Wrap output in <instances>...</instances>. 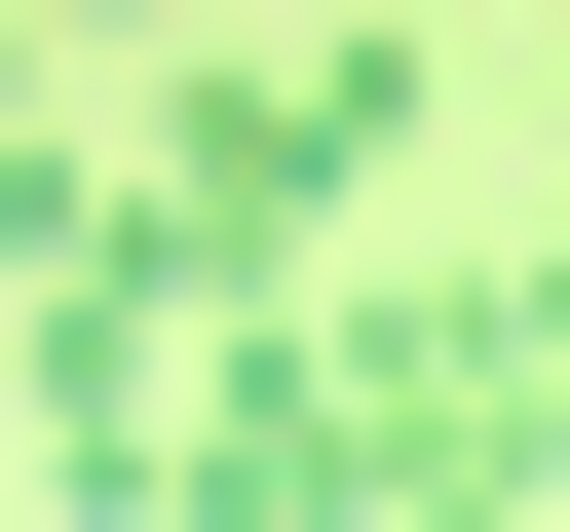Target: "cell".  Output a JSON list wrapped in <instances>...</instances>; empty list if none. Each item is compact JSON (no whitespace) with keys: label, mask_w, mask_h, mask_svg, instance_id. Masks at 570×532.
I'll use <instances>...</instances> for the list:
<instances>
[{"label":"cell","mask_w":570,"mask_h":532,"mask_svg":"<svg viewBox=\"0 0 570 532\" xmlns=\"http://www.w3.org/2000/svg\"><path fill=\"white\" fill-rule=\"evenodd\" d=\"M419 115H456L419 39H190V77H153V152H115V228L190 266V305H305V266L381 228V152H419Z\"/></svg>","instance_id":"1"},{"label":"cell","mask_w":570,"mask_h":532,"mask_svg":"<svg viewBox=\"0 0 570 532\" xmlns=\"http://www.w3.org/2000/svg\"><path fill=\"white\" fill-rule=\"evenodd\" d=\"M343 456H381V532H532L570 494V266H343Z\"/></svg>","instance_id":"2"},{"label":"cell","mask_w":570,"mask_h":532,"mask_svg":"<svg viewBox=\"0 0 570 532\" xmlns=\"http://www.w3.org/2000/svg\"><path fill=\"white\" fill-rule=\"evenodd\" d=\"M532 266H570V115H532Z\"/></svg>","instance_id":"3"}]
</instances>
